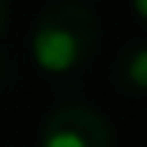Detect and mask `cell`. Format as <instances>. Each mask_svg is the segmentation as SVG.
Segmentation results:
<instances>
[{"label": "cell", "instance_id": "6da1fadb", "mask_svg": "<svg viewBox=\"0 0 147 147\" xmlns=\"http://www.w3.org/2000/svg\"><path fill=\"white\" fill-rule=\"evenodd\" d=\"M98 36H101L98 20L88 7L75 3V0H59L39 13L30 46H33V59L42 72L65 75L95 56Z\"/></svg>", "mask_w": 147, "mask_h": 147}, {"label": "cell", "instance_id": "7a4b0ae2", "mask_svg": "<svg viewBox=\"0 0 147 147\" xmlns=\"http://www.w3.org/2000/svg\"><path fill=\"white\" fill-rule=\"evenodd\" d=\"M39 147H115L111 124L88 105H62L46 118Z\"/></svg>", "mask_w": 147, "mask_h": 147}, {"label": "cell", "instance_id": "3957f363", "mask_svg": "<svg viewBox=\"0 0 147 147\" xmlns=\"http://www.w3.org/2000/svg\"><path fill=\"white\" fill-rule=\"evenodd\" d=\"M118 85L127 92H147V46H134L118 59Z\"/></svg>", "mask_w": 147, "mask_h": 147}, {"label": "cell", "instance_id": "277c9868", "mask_svg": "<svg viewBox=\"0 0 147 147\" xmlns=\"http://www.w3.org/2000/svg\"><path fill=\"white\" fill-rule=\"evenodd\" d=\"M134 13H137V20L147 26V0H134Z\"/></svg>", "mask_w": 147, "mask_h": 147}, {"label": "cell", "instance_id": "5b68a950", "mask_svg": "<svg viewBox=\"0 0 147 147\" xmlns=\"http://www.w3.org/2000/svg\"><path fill=\"white\" fill-rule=\"evenodd\" d=\"M7 26V0H0V33Z\"/></svg>", "mask_w": 147, "mask_h": 147}]
</instances>
